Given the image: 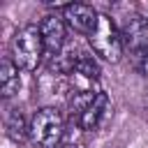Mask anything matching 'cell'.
I'll use <instances>...</instances> for the list:
<instances>
[{"label": "cell", "instance_id": "cell-1", "mask_svg": "<svg viewBox=\"0 0 148 148\" xmlns=\"http://www.w3.org/2000/svg\"><path fill=\"white\" fill-rule=\"evenodd\" d=\"M44 53L46 51H44L39 25L28 23L16 30V35L12 39V60L16 62V67L21 72H35L39 67Z\"/></svg>", "mask_w": 148, "mask_h": 148}, {"label": "cell", "instance_id": "cell-2", "mask_svg": "<svg viewBox=\"0 0 148 148\" xmlns=\"http://www.w3.org/2000/svg\"><path fill=\"white\" fill-rule=\"evenodd\" d=\"M65 136V118L56 106H42L30 118V139L37 148H58Z\"/></svg>", "mask_w": 148, "mask_h": 148}, {"label": "cell", "instance_id": "cell-3", "mask_svg": "<svg viewBox=\"0 0 148 148\" xmlns=\"http://www.w3.org/2000/svg\"><path fill=\"white\" fill-rule=\"evenodd\" d=\"M88 42H90V49L95 51V56H99L106 62H120V58L125 53V42H123L120 28L106 14H99L95 30L88 35Z\"/></svg>", "mask_w": 148, "mask_h": 148}, {"label": "cell", "instance_id": "cell-4", "mask_svg": "<svg viewBox=\"0 0 148 148\" xmlns=\"http://www.w3.org/2000/svg\"><path fill=\"white\" fill-rule=\"evenodd\" d=\"M67 76V90L72 95H97V81H99V65L90 56H79Z\"/></svg>", "mask_w": 148, "mask_h": 148}, {"label": "cell", "instance_id": "cell-5", "mask_svg": "<svg viewBox=\"0 0 148 148\" xmlns=\"http://www.w3.org/2000/svg\"><path fill=\"white\" fill-rule=\"evenodd\" d=\"M39 32H42L46 56H60L65 46V37H67V23L62 14H46L39 21Z\"/></svg>", "mask_w": 148, "mask_h": 148}, {"label": "cell", "instance_id": "cell-6", "mask_svg": "<svg viewBox=\"0 0 148 148\" xmlns=\"http://www.w3.org/2000/svg\"><path fill=\"white\" fill-rule=\"evenodd\" d=\"M62 18H65L67 28H72L74 32L90 35L99 21V14L95 7L86 5V2H67V7L62 9Z\"/></svg>", "mask_w": 148, "mask_h": 148}, {"label": "cell", "instance_id": "cell-7", "mask_svg": "<svg viewBox=\"0 0 148 148\" xmlns=\"http://www.w3.org/2000/svg\"><path fill=\"white\" fill-rule=\"evenodd\" d=\"M125 49H130V53H141L148 51V18H143L141 14L130 16L123 28H120Z\"/></svg>", "mask_w": 148, "mask_h": 148}, {"label": "cell", "instance_id": "cell-8", "mask_svg": "<svg viewBox=\"0 0 148 148\" xmlns=\"http://www.w3.org/2000/svg\"><path fill=\"white\" fill-rule=\"evenodd\" d=\"M106 111H109V95L99 90V92L76 113V125H79L81 130H86V132H92V130H97V127L102 125Z\"/></svg>", "mask_w": 148, "mask_h": 148}, {"label": "cell", "instance_id": "cell-9", "mask_svg": "<svg viewBox=\"0 0 148 148\" xmlns=\"http://www.w3.org/2000/svg\"><path fill=\"white\" fill-rule=\"evenodd\" d=\"M21 69L16 67V62L12 58H5L2 65H0V90H2V97L9 99L18 92L21 88Z\"/></svg>", "mask_w": 148, "mask_h": 148}, {"label": "cell", "instance_id": "cell-10", "mask_svg": "<svg viewBox=\"0 0 148 148\" xmlns=\"http://www.w3.org/2000/svg\"><path fill=\"white\" fill-rule=\"evenodd\" d=\"M5 130H7V136H9L12 141H16V143H23L25 136H30V123L25 120V116H23L18 109H14V111L7 116Z\"/></svg>", "mask_w": 148, "mask_h": 148}, {"label": "cell", "instance_id": "cell-11", "mask_svg": "<svg viewBox=\"0 0 148 148\" xmlns=\"http://www.w3.org/2000/svg\"><path fill=\"white\" fill-rule=\"evenodd\" d=\"M132 60H134V67L148 76V51H141V53H132Z\"/></svg>", "mask_w": 148, "mask_h": 148}, {"label": "cell", "instance_id": "cell-12", "mask_svg": "<svg viewBox=\"0 0 148 148\" xmlns=\"http://www.w3.org/2000/svg\"><path fill=\"white\" fill-rule=\"evenodd\" d=\"M58 148H79V146H76V143H67V141H62Z\"/></svg>", "mask_w": 148, "mask_h": 148}]
</instances>
